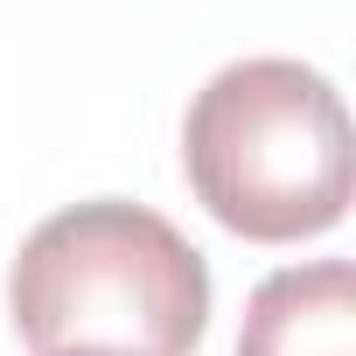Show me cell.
Masks as SVG:
<instances>
[{"mask_svg": "<svg viewBox=\"0 0 356 356\" xmlns=\"http://www.w3.org/2000/svg\"><path fill=\"white\" fill-rule=\"evenodd\" d=\"M238 356H356V273L349 259L286 266L252 286Z\"/></svg>", "mask_w": 356, "mask_h": 356, "instance_id": "cell-3", "label": "cell"}, {"mask_svg": "<svg viewBox=\"0 0 356 356\" xmlns=\"http://www.w3.org/2000/svg\"><path fill=\"white\" fill-rule=\"evenodd\" d=\"M8 307L35 356H189L210 328V266L161 210L98 196L29 231Z\"/></svg>", "mask_w": 356, "mask_h": 356, "instance_id": "cell-1", "label": "cell"}, {"mask_svg": "<svg viewBox=\"0 0 356 356\" xmlns=\"http://www.w3.org/2000/svg\"><path fill=\"white\" fill-rule=\"evenodd\" d=\"M182 175L196 203L252 245L335 231L356 182L342 91L293 56L224 63L182 119Z\"/></svg>", "mask_w": 356, "mask_h": 356, "instance_id": "cell-2", "label": "cell"}, {"mask_svg": "<svg viewBox=\"0 0 356 356\" xmlns=\"http://www.w3.org/2000/svg\"><path fill=\"white\" fill-rule=\"evenodd\" d=\"M56 356H91V349H56Z\"/></svg>", "mask_w": 356, "mask_h": 356, "instance_id": "cell-4", "label": "cell"}]
</instances>
